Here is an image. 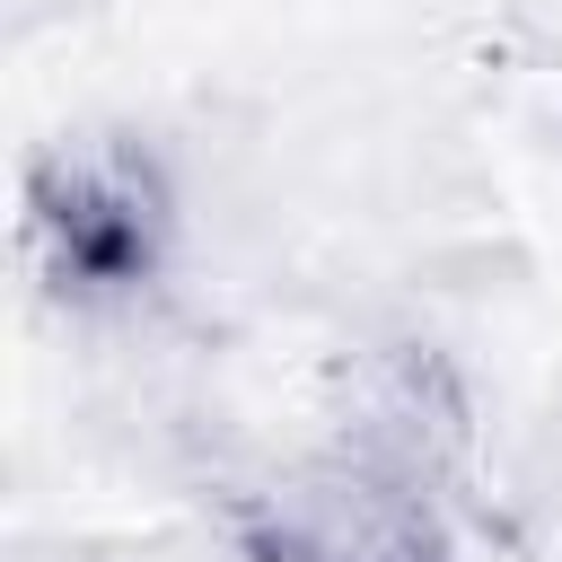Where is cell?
<instances>
[{
  "mask_svg": "<svg viewBox=\"0 0 562 562\" xmlns=\"http://www.w3.org/2000/svg\"><path fill=\"white\" fill-rule=\"evenodd\" d=\"M202 509L228 562H465V501L316 430L299 448L211 465Z\"/></svg>",
  "mask_w": 562,
  "mask_h": 562,
  "instance_id": "cell-2",
  "label": "cell"
},
{
  "mask_svg": "<svg viewBox=\"0 0 562 562\" xmlns=\"http://www.w3.org/2000/svg\"><path fill=\"white\" fill-rule=\"evenodd\" d=\"M193 263V193L158 132L79 123L18 167V272L79 334L158 325Z\"/></svg>",
  "mask_w": 562,
  "mask_h": 562,
  "instance_id": "cell-1",
  "label": "cell"
},
{
  "mask_svg": "<svg viewBox=\"0 0 562 562\" xmlns=\"http://www.w3.org/2000/svg\"><path fill=\"white\" fill-rule=\"evenodd\" d=\"M307 430L386 474H413L448 501H465L483 474V395H474L465 360L413 325H378V334H351L342 351H325Z\"/></svg>",
  "mask_w": 562,
  "mask_h": 562,
  "instance_id": "cell-3",
  "label": "cell"
}]
</instances>
